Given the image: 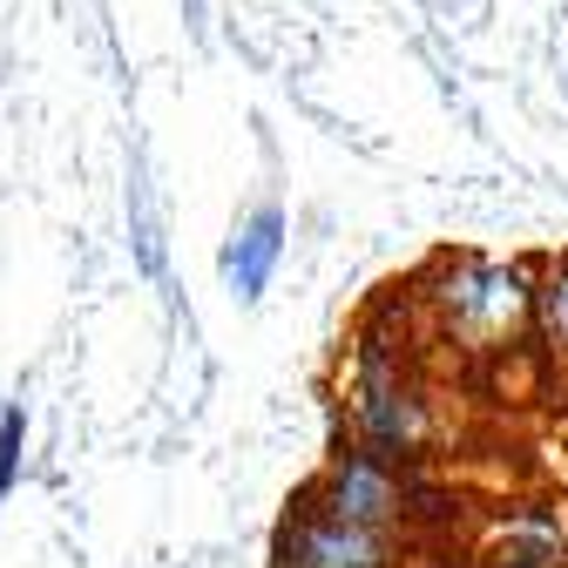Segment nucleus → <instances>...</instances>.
Returning <instances> with one entry per match:
<instances>
[{"instance_id":"nucleus-3","label":"nucleus","mask_w":568,"mask_h":568,"mask_svg":"<svg viewBox=\"0 0 568 568\" xmlns=\"http://www.w3.org/2000/svg\"><path fill=\"white\" fill-rule=\"evenodd\" d=\"M393 561H399L393 528H359L345 515H325L312 494H298L271 541V568H393Z\"/></svg>"},{"instance_id":"nucleus-8","label":"nucleus","mask_w":568,"mask_h":568,"mask_svg":"<svg viewBox=\"0 0 568 568\" xmlns=\"http://www.w3.org/2000/svg\"><path fill=\"white\" fill-rule=\"evenodd\" d=\"M21 447H28V413L8 406L0 413V501H8L14 480H21Z\"/></svg>"},{"instance_id":"nucleus-1","label":"nucleus","mask_w":568,"mask_h":568,"mask_svg":"<svg viewBox=\"0 0 568 568\" xmlns=\"http://www.w3.org/2000/svg\"><path fill=\"white\" fill-rule=\"evenodd\" d=\"M419 345H447L467 366H508L535 338V271L508 257H440L406 284Z\"/></svg>"},{"instance_id":"nucleus-7","label":"nucleus","mask_w":568,"mask_h":568,"mask_svg":"<svg viewBox=\"0 0 568 568\" xmlns=\"http://www.w3.org/2000/svg\"><path fill=\"white\" fill-rule=\"evenodd\" d=\"M535 338L548 352V366L568 373V257H555L535 277Z\"/></svg>"},{"instance_id":"nucleus-2","label":"nucleus","mask_w":568,"mask_h":568,"mask_svg":"<svg viewBox=\"0 0 568 568\" xmlns=\"http://www.w3.org/2000/svg\"><path fill=\"white\" fill-rule=\"evenodd\" d=\"M345 413H352V440L386 454V460H419L440 434L434 386L419 373V325L413 298H399V325L379 305L359 338H352V366H345Z\"/></svg>"},{"instance_id":"nucleus-4","label":"nucleus","mask_w":568,"mask_h":568,"mask_svg":"<svg viewBox=\"0 0 568 568\" xmlns=\"http://www.w3.org/2000/svg\"><path fill=\"white\" fill-rule=\"evenodd\" d=\"M325 515H345L359 528H399V494H406V460H386L359 440H338V454L318 467L305 487Z\"/></svg>"},{"instance_id":"nucleus-5","label":"nucleus","mask_w":568,"mask_h":568,"mask_svg":"<svg viewBox=\"0 0 568 568\" xmlns=\"http://www.w3.org/2000/svg\"><path fill=\"white\" fill-rule=\"evenodd\" d=\"M474 568H568V501L528 494L494 508L474 541Z\"/></svg>"},{"instance_id":"nucleus-6","label":"nucleus","mask_w":568,"mask_h":568,"mask_svg":"<svg viewBox=\"0 0 568 568\" xmlns=\"http://www.w3.org/2000/svg\"><path fill=\"white\" fill-rule=\"evenodd\" d=\"M277 257H284V210L277 203H257L251 217L237 224V237L224 244V284H231L244 305H257L264 284H271V271H277Z\"/></svg>"}]
</instances>
